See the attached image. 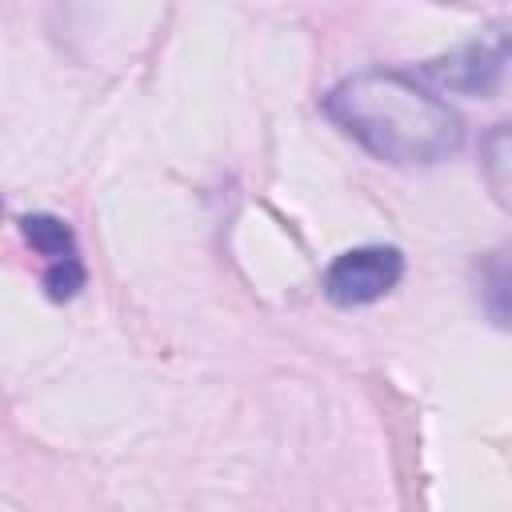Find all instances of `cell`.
<instances>
[{"instance_id":"cell-2","label":"cell","mask_w":512,"mask_h":512,"mask_svg":"<svg viewBox=\"0 0 512 512\" xmlns=\"http://www.w3.org/2000/svg\"><path fill=\"white\" fill-rule=\"evenodd\" d=\"M400 276H404V256L396 248H388V244L348 248L324 268V296L340 308L372 304V300L388 296L400 284Z\"/></svg>"},{"instance_id":"cell-1","label":"cell","mask_w":512,"mask_h":512,"mask_svg":"<svg viewBox=\"0 0 512 512\" xmlns=\"http://www.w3.org/2000/svg\"><path fill=\"white\" fill-rule=\"evenodd\" d=\"M324 112L388 164H440L460 140V116L404 72L368 68L340 80L324 96Z\"/></svg>"},{"instance_id":"cell-3","label":"cell","mask_w":512,"mask_h":512,"mask_svg":"<svg viewBox=\"0 0 512 512\" xmlns=\"http://www.w3.org/2000/svg\"><path fill=\"white\" fill-rule=\"evenodd\" d=\"M20 232H24V240L48 260V268H44V288H48V296H52V300L76 296V292L84 288V264H80L72 228H68L60 216L36 212V216H24V220H20Z\"/></svg>"},{"instance_id":"cell-4","label":"cell","mask_w":512,"mask_h":512,"mask_svg":"<svg viewBox=\"0 0 512 512\" xmlns=\"http://www.w3.org/2000/svg\"><path fill=\"white\" fill-rule=\"evenodd\" d=\"M504 56H508V44H504V36H496L492 44H468L444 60H432L424 72L452 92H484L496 84Z\"/></svg>"}]
</instances>
